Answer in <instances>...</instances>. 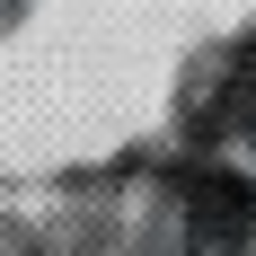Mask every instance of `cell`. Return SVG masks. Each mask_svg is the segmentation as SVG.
Returning <instances> with one entry per match:
<instances>
[{
  "label": "cell",
  "mask_w": 256,
  "mask_h": 256,
  "mask_svg": "<svg viewBox=\"0 0 256 256\" xmlns=\"http://www.w3.org/2000/svg\"><path fill=\"white\" fill-rule=\"evenodd\" d=\"M186 204H194V221H204V230L212 238H238V230H248V186H238V177H221V168H194V177H186Z\"/></svg>",
  "instance_id": "cell-1"
}]
</instances>
